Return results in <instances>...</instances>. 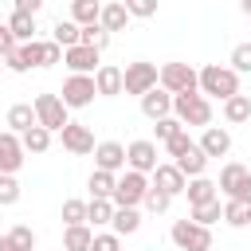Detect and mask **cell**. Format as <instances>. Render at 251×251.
I'll list each match as a JSON object with an SVG mask.
<instances>
[{
	"label": "cell",
	"instance_id": "4dcf8cb0",
	"mask_svg": "<svg viewBox=\"0 0 251 251\" xmlns=\"http://www.w3.org/2000/svg\"><path fill=\"white\" fill-rule=\"evenodd\" d=\"M114 212H118V204H114V200L90 196V224H94V227H106V224H114Z\"/></svg>",
	"mask_w": 251,
	"mask_h": 251
},
{
	"label": "cell",
	"instance_id": "7a4b0ae2",
	"mask_svg": "<svg viewBox=\"0 0 251 251\" xmlns=\"http://www.w3.org/2000/svg\"><path fill=\"white\" fill-rule=\"evenodd\" d=\"M173 114H176L184 126H212V102H208V94H200V90L176 94V98H173Z\"/></svg>",
	"mask_w": 251,
	"mask_h": 251
},
{
	"label": "cell",
	"instance_id": "ee69618b",
	"mask_svg": "<svg viewBox=\"0 0 251 251\" xmlns=\"http://www.w3.org/2000/svg\"><path fill=\"white\" fill-rule=\"evenodd\" d=\"M0 251H31V247H24L16 235H8V231H4V235H0Z\"/></svg>",
	"mask_w": 251,
	"mask_h": 251
},
{
	"label": "cell",
	"instance_id": "9a60e30c",
	"mask_svg": "<svg viewBox=\"0 0 251 251\" xmlns=\"http://www.w3.org/2000/svg\"><path fill=\"white\" fill-rule=\"evenodd\" d=\"M94 82H98V94H102V98H118V94H126V71L114 67V63H102V67L94 71Z\"/></svg>",
	"mask_w": 251,
	"mask_h": 251
},
{
	"label": "cell",
	"instance_id": "6da1fadb",
	"mask_svg": "<svg viewBox=\"0 0 251 251\" xmlns=\"http://www.w3.org/2000/svg\"><path fill=\"white\" fill-rule=\"evenodd\" d=\"M200 94L227 102L231 94H239V71L235 67H220V63L200 67Z\"/></svg>",
	"mask_w": 251,
	"mask_h": 251
},
{
	"label": "cell",
	"instance_id": "ffe728a7",
	"mask_svg": "<svg viewBox=\"0 0 251 251\" xmlns=\"http://www.w3.org/2000/svg\"><path fill=\"white\" fill-rule=\"evenodd\" d=\"M188 204H208V200H220V180H208V176H192L188 188H184Z\"/></svg>",
	"mask_w": 251,
	"mask_h": 251
},
{
	"label": "cell",
	"instance_id": "4fadbf2b",
	"mask_svg": "<svg viewBox=\"0 0 251 251\" xmlns=\"http://www.w3.org/2000/svg\"><path fill=\"white\" fill-rule=\"evenodd\" d=\"M149 176H153V184H157V188H165L169 196H180V192L188 188V176H184V169H180L176 161H161Z\"/></svg>",
	"mask_w": 251,
	"mask_h": 251
},
{
	"label": "cell",
	"instance_id": "7dc6e473",
	"mask_svg": "<svg viewBox=\"0 0 251 251\" xmlns=\"http://www.w3.org/2000/svg\"><path fill=\"white\" fill-rule=\"evenodd\" d=\"M63 251H67V247H63Z\"/></svg>",
	"mask_w": 251,
	"mask_h": 251
},
{
	"label": "cell",
	"instance_id": "5bb4252c",
	"mask_svg": "<svg viewBox=\"0 0 251 251\" xmlns=\"http://www.w3.org/2000/svg\"><path fill=\"white\" fill-rule=\"evenodd\" d=\"M59 137H63V149H67V153H75V157H86V153H94V149H98V145H94L90 126H78V122H71Z\"/></svg>",
	"mask_w": 251,
	"mask_h": 251
},
{
	"label": "cell",
	"instance_id": "d590c367",
	"mask_svg": "<svg viewBox=\"0 0 251 251\" xmlns=\"http://www.w3.org/2000/svg\"><path fill=\"white\" fill-rule=\"evenodd\" d=\"M110 35H114V31H106L102 24H86V27H82V43H90V47H98V51L110 47Z\"/></svg>",
	"mask_w": 251,
	"mask_h": 251
},
{
	"label": "cell",
	"instance_id": "9c48e42d",
	"mask_svg": "<svg viewBox=\"0 0 251 251\" xmlns=\"http://www.w3.org/2000/svg\"><path fill=\"white\" fill-rule=\"evenodd\" d=\"M63 102L71 106V110H82V106H90L94 102V94H98V82H94V75H71L67 82H63Z\"/></svg>",
	"mask_w": 251,
	"mask_h": 251
},
{
	"label": "cell",
	"instance_id": "f6af8a7d",
	"mask_svg": "<svg viewBox=\"0 0 251 251\" xmlns=\"http://www.w3.org/2000/svg\"><path fill=\"white\" fill-rule=\"evenodd\" d=\"M12 4H16V12H31V16H35V12H39L47 0H12Z\"/></svg>",
	"mask_w": 251,
	"mask_h": 251
},
{
	"label": "cell",
	"instance_id": "30bf717a",
	"mask_svg": "<svg viewBox=\"0 0 251 251\" xmlns=\"http://www.w3.org/2000/svg\"><path fill=\"white\" fill-rule=\"evenodd\" d=\"M94 169L126 173V169H129V149H126L122 141H98V149H94Z\"/></svg>",
	"mask_w": 251,
	"mask_h": 251
},
{
	"label": "cell",
	"instance_id": "8fae6325",
	"mask_svg": "<svg viewBox=\"0 0 251 251\" xmlns=\"http://www.w3.org/2000/svg\"><path fill=\"white\" fill-rule=\"evenodd\" d=\"M98 47H90V43H75V47H67V55H63V63L71 67V75H94L102 63H98Z\"/></svg>",
	"mask_w": 251,
	"mask_h": 251
},
{
	"label": "cell",
	"instance_id": "d6a6232c",
	"mask_svg": "<svg viewBox=\"0 0 251 251\" xmlns=\"http://www.w3.org/2000/svg\"><path fill=\"white\" fill-rule=\"evenodd\" d=\"M180 129H188V126H184L176 114H169V118H157V122H153V133H157V141H161V145H165V141H173Z\"/></svg>",
	"mask_w": 251,
	"mask_h": 251
},
{
	"label": "cell",
	"instance_id": "1f68e13d",
	"mask_svg": "<svg viewBox=\"0 0 251 251\" xmlns=\"http://www.w3.org/2000/svg\"><path fill=\"white\" fill-rule=\"evenodd\" d=\"M224 224L247 227V224H251V204H247V200H227V204H224Z\"/></svg>",
	"mask_w": 251,
	"mask_h": 251
},
{
	"label": "cell",
	"instance_id": "e575fe53",
	"mask_svg": "<svg viewBox=\"0 0 251 251\" xmlns=\"http://www.w3.org/2000/svg\"><path fill=\"white\" fill-rule=\"evenodd\" d=\"M192 220L196 224H216V220H224V208H220V200H208V204H192Z\"/></svg>",
	"mask_w": 251,
	"mask_h": 251
},
{
	"label": "cell",
	"instance_id": "836d02e7",
	"mask_svg": "<svg viewBox=\"0 0 251 251\" xmlns=\"http://www.w3.org/2000/svg\"><path fill=\"white\" fill-rule=\"evenodd\" d=\"M63 224H90V204L86 200H63Z\"/></svg>",
	"mask_w": 251,
	"mask_h": 251
},
{
	"label": "cell",
	"instance_id": "83f0119b",
	"mask_svg": "<svg viewBox=\"0 0 251 251\" xmlns=\"http://www.w3.org/2000/svg\"><path fill=\"white\" fill-rule=\"evenodd\" d=\"M110 227H114L122 239H126V235H137V227H141V212H137V208H118Z\"/></svg>",
	"mask_w": 251,
	"mask_h": 251
},
{
	"label": "cell",
	"instance_id": "ac0fdd59",
	"mask_svg": "<svg viewBox=\"0 0 251 251\" xmlns=\"http://www.w3.org/2000/svg\"><path fill=\"white\" fill-rule=\"evenodd\" d=\"M4 126H8V129H16V133H27L31 126H39L35 102H16V106H8V114H4Z\"/></svg>",
	"mask_w": 251,
	"mask_h": 251
},
{
	"label": "cell",
	"instance_id": "2e32d148",
	"mask_svg": "<svg viewBox=\"0 0 251 251\" xmlns=\"http://www.w3.org/2000/svg\"><path fill=\"white\" fill-rule=\"evenodd\" d=\"M173 90H165V86H153L149 94H141V114L149 118V122H157V118H169L173 114Z\"/></svg>",
	"mask_w": 251,
	"mask_h": 251
},
{
	"label": "cell",
	"instance_id": "4316f807",
	"mask_svg": "<svg viewBox=\"0 0 251 251\" xmlns=\"http://www.w3.org/2000/svg\"><path fill=\"white\" fill-rule=\"evenodd\" d=\"M51 39L63 43V47H75V43H82V24H75V20H55Z\"/></svg>",
	"mask_w": 251,
	"mask_h": 251
},
{
	"label": "cell",
	"instance_id": "3957f363",
	"mask_svg": "<svg viewBox=\"0 0 251 251\" xmlns=\"http://www.w3.org/2000/svg\"><path fill=\"white\" fill-rule=\"evenodd\" d=\"M169 239L180 247V251H212V227L208 224H196L192 216L188 220H176L169 227Z\"/></svg>",
	"mask_w": 251,
	"mask_h": 251
},
{
	"label": "cell",
	"instance_id": "7402d4cb",
	"mask_svg": "<svg viewBox=\"0 0 251 251\" xmlns=\"http://www.w3.org/2000/svg\"><path fill=\"white\" fill-rule=\"evenodd\" d=\"M224 122H227V126L251 122V94H231V98L224 102Z\"/></svg>",
	"mask_w": 251,
	"mask_h": 251
},
{
	"label": "cell",
	"instance_id": "5b68a950",
	"mask_svg": "<svg viewBox=\"0 0 251 251\" xmlns=\"http://www.w3.org/2000/svg\"><path fill=\"white\" fill-rule=\"evenodd\" d=\"M220 192L227 200H247L251 204V169L239 165V161H227L220 169Z\"/></svg>",
	"mask_w": 251,
	"mask_h": 251
},
{
	"label": "cell",
	"instance_id": "603a6c76",
	"mask_svg": "<svg viewBox=\"0 0 251 251\" xmlns=\"http://www.w3.org/2000/svg\"><path fill=\"white\" fill-rule=\"evenodd\" d=\"M129 16H133V12L126 8V0H114V4H106V8H102V20H98V24H102L106 31H126Z\"/></svg>",
	"mask_w": 251,
	"mask_h": 251
},
{
	"label": "cell",
	"instance_id": "cb8c5ba5",
	"mask_svg": "<svg viewBox=\"0 0 251 251\" xmlns=\"http://www.w3.org/2000/svg\"><path fill=\"white\" fill-rule=\"evenodd\" d=\"M208 161H212V157H208V153L200 149V141H196V145H192L188 153H180V157H176V165L184 169V176H188V180H192V176H204Z\"/></svg>",
	"mask_w": 251,
	"mask_h": 251
},
{
	"label": "cell",
	"instance_id": "8992f818",
	"mask_svg": "<svg viewBox=\"0 0 251 251\" xmlns=\"http://www.w3.org/2000/svg\"><path fill=\"white\" fill-rule=\"evenodd\" d=\"M67 102H63V94H35V114H39V126H47L51 133H63L67 126H71V118H67Z\"/></svg>",
	"mask_w": 251,
	"mask_h": 251
},
{
	"label": "cell",
	"instance_id": "52a82bcc",
	"mask_svg": "<svg viewBox=\"0 0 251 251\" xmlns=\"http://www.w3.org/2000/svg\"><path fill=\"white\" fill-rule=\"evenodd\" d=\"M153 86H161V71L157 63H145V59H133L126 63V94H149Z\"/></svg>",
	"mask_w": 251,
	"mask_h": 251
},
{
	"label": "cell",
	"instance_id": "f1b7e54d",
	"mask_svg": "<svg viewBox=\"0 0 251 251\" xmlns=\"http://www.w3.org/2000/svg\"><path fill=\"white\" fill-rule=\"evenodd\" d=\"M8 27L20 35V43L35 39V16H31V12H16V8H12V16H8Z\"/></svg>",
	"mask_w": 251,
	"mask_h": 251
},
{
	"label": "cell",
	"instance_id": "8d00e7d4",
	"mask_svg": "<svg viewBox=\"0 0 251 251\" xmlns=\"http://www.w3.org/2000/svg\"><path fill=\"white\" fill-rule=\"evenodd\" d=\"M20 200V180H16V173H4L0 176V204L8 208V204H16Z\"/></svg>",
	"mask_w": 251,
	"mask_h": 251
},
{
	"label": "cell",
	"instance_id": "7bdbcfd3",
	"mask_svg": "<svg viewBox=\"0 0 251 251\" xmlns=\"http://www.w3.org/2000/svg\"><path fill=\"white\" fill-rule=\"evenodd\" d=\"M8 235H16L24 247H35V231L31 227H24V224H16V227H8Z\"/></svg>",
	"mask_w": 251,
	"mask_h": 251
},
{
	"label": "cell",
	"instance_id": "f546056e",
	"mask_svg": "<svg viewBox=\"0 0 251 251\" xmlns=\"http://www.w3.org/2000/svg\"><path fill=\"white\" fill-rule=\"evenodd\" d=\"M20 137H24V149H27V153H47V149H51V129H47V126H31V129L20 133Z\"/></svg>",
	"mask_w": 251,
	"mask_h": 251
},
{
	"label": "cell",
	"instance_id": "e0dca14e",
	"mask_svg": "<svg viewBox=\"0 0 251 251\" xmlns=\"http://www.w3.org/2000/svg\"><path fill=\"white\" fill-rule=\"evenodd\" d=\"M129 149V169H137V173H153L161 161H157V141H129L126 145Z\"/></svg>",
	"mask_w": 251,
	"mask_h": 251
},
{
	"label": "cell",
	"instance_id": "b9f144b4",
	"mask_svg": "<svg viewBox=\"0 0 251 251\" xmlns=\"http://www.w3.org/2000/svg\"><path fill=\"white\" fill-rule=\"evenodd\" d=\"M126 8H129L137 20H149V16H157V0H126Z\"/></svg>",
	"mask_w": 251,
	"mask_h": 251
},
{
	"label": "cell",
	"instance_id": "d4e9b609",
	"mask_svg": "<svg viewBox=\"0 0 251 251\" xmlns=\"http://www.w3.org/2000/svg\"><path fill=\"white\" fill-rule=\"evenodd\" d=\"M86 188H90V196H102V200H114V192H118V173H106V169H94V173H90V180H86Z\"/></svg>",
	"mask_w": 251,
	"mask_h": 251
},
{
	"label": "cell",
	"instance_id": "ab89813d",
	"mask_svg": "<svg viewBox=\"0 0 251 251\" xmlns=\"http://www.w3.org/2000/svg\"><path fill=\"white\" fill-rule=\"evenodd\" d=\"M192 145H196V141H192V137H188V129H180V133H176V137H173V141H165V149H169V157H173V161H176V157H180V153H188V149H192Z\"/></svg>",
	"mask_w": 251,
	"mask_h": 251
},
{
	"label": "cell",
	"instance_id": "44dd1931",
	"mask_svg": "<svg viewBox=\"0 0 251 251\" xmlns=\"http://www.w3.org/2000/svg\"><path fill=\"white\" fill-rule=\"evenodd\" d=\"M94 235H98V231H90V224H67L63 247H67V251H90V247H94Z\"/></svg>",
	"mask_w": 251,
	"mask_h": 251
},
{
	"label": "cell",
	"instance_id": "484cf974",
	"mask_svg": "<svg viewBox=\"0 0 251 251\" xmlns=\"http://www.w3.org/2000/svg\"><path fill=\"white\" fill-rule=\"evenodd\" d=\"M102 8H106L102 0H71V20L82 24V27L86 24H98L102 20Z\"/></svg>",
	"mask_w": 251,
	"mask_h": 251
},
{
	"label": "cell",
	"instance_id": "f35d334b",
	"mask_svg": "<svg viewBox=\"0 0 251 251\" xmlns=\"http://www.w3.org/2000/svg\"><path fill=\"white\" fill-rule=\"evenodd\" d=\"M231 67L239 75H251V43H235L231 47Z\"/></svg>",
	"mask_w": 251,
	"mask_h": 251
},
{
	"label": "cell",
	"instance_id": "bcb514c9",
	"mask_svg": "<svg viewBox=\"0 0 251 251\" xmlns=\"http://www.w3.org/2000/svg\"><path fill=\"white\" fill-rule=\"evenodd\" d=\"M239 8H243V16H251V0H239Z\"/></svg>",
	"mask_w": 251,
	"mask_h": 251
},
{
	"label": "cell",
	"instance_id": "277c9868",
	"mask_svg": "<svg viewBox=\"0 0 251 251\" xmlns=\"http://www.w3.org/2000/svg\"><path fill=\"white\" fill-rule=\"evenodd\" d=\"M149 188H153L149 173L126 169V173L118 176V192H114V204H118V208H137V204H145V192H149Z\"/></svg>",
	"mask_w": 251,
	"mask_h": 251
},
{
	"label": "cell",
	"instance_id": "74e56055",
	"mask_svg": "<svg viewBox=\"0 0 251 251\" xmlns=\"http://www.w3.org/2000/svg\"><path fill=\"white\" fill-rule=\"evenodd\" d=\"M169 204H173V196H169L165 188L153 184V188L145 192V212H169Z\"/></svg>",
	"mask_w": 251,
	"mask_h": 251
},
{
	"label": "cell",
	"instance_id": "60d3db41",
	"mask_svg": "<svg viewBox=\"0 0 251 251\" xmlns=\"http://www.w3.org/2000/svg\"><path fill=\"white\" fill-rule=\"evenodd\" d=\"M90 251H122V235L118 231H102V235H94Z\"/></svg>",
	"mask_w": 251,
	"mask_h": 251
},
{
	"label": "cell",
	"instance_id": "ba28073f",
	"mask_svg": "<svg viewBox=\"0 0 251 251\" xmlns=\"http://www.w3.org/2000/svg\"><path fill=\"white\" fill-rule=\"evenodd\" d=\"M161 86L173 90V94L200 90V71H192L188 63H165V67H161Z\"/></svg>",
	"mask_w": 251,
	"mask_h": 251
},
{
	"label": "cell",
	"instance_id": "d6986e66",
	"mask_svg": "<svg viewBox=\"0 0 251 251\" xmlns=\"http://www.w3.org/2000/svg\"><path fill=\"white\" fill-rule=\"evenodd\" d=\"M200 149H204L208 157H227V153H231V133H227L224 126H204Z\"/></svg>",
	"mask_w": 251,
	"mask_h": 251
},
{
	"label": "cell",
	"instance_id": "7c38bea8",
	"mask_svg": "<svg viewBox=\"0 0 251 251\" xmlns=\"http://www.w3.org/2000/svg\"><path fill=\"white\" fill-rule=\"evenodd\" d=\"M24 137L16 133V129H4L0 133V173H20V165H24Z\"/></svg>",
	"mask_w": 251,
	"mask_h": 251
}]
</instances>
